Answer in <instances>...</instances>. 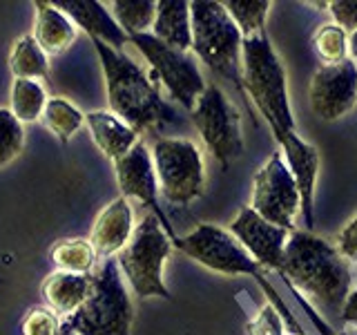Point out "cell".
<instances>
[{"label": "cell", "mask_w": 357, "mask_h": 335, "mask_svg": "<svg viewBox=\"0 0 357 335\" xmlns=\"http://www.w3.org/2000/svg\"><path fill=\"white\" fill-rule=\"evenodd\" d=\"M59 335H76L70 327H67V324H63V327H61V333Z\"/></svg>", "instance_id": "cell-36"}, {"label": "cell", "mask_w": 357, "mask_h": 335, "mask_svg": "<svg viewBox=\"0 0 357 335\" xmlns=\"http://www.w3.org/2000/svg\"><path fill=\"white\" fill-rule=\"evenodd\" d=\"M11 107L9 112L20 123H36L43 119L45 105H47V92L38 81L31 78H16L11 85Z\"/></svg>", "instance_id": "cell-23"}, {"label": "cell", "mask_w": 357, "mask_h": 335, "mask_svg": "<svg viewBox=\"0 0 357 335\" xmlns=\"http://www.w3.org/2000/svg\"><path fill=\"white\" fill-rule=\"evenodd\" d=\"M250 208L273 226L288 232L295 228V219L301 212V199L282 152H275L255 174Z\"/></svg>", "instance_id": "cell-11"}, {"label": "cell", "mask_w": 357, "mask_h": 335, "mask_svg": "<svg viewBox=\"0 0 357 335\" xmlns=\"http://www.w3.org/2000/svg\"><path fill=\"white\" fill-rule=\"evenodd\" d=\"M275 139L282 145V156L297 184L304 221L308 228H312V199H315V181L319 172V154L310 143L299 139L297 132L279 134Z\"/></svg>", "instance_id": "cell-15"}, {"label": "cell", "mask_w": 357, "mask_h": 335, "mask_svg": "<svg viewBox=\"0 0 357 335\" xmlns=\"http://www.w3.org/2000/svg\"><path fill=\"white\" fill-rule=\"evenodd\" d=\"M335 248L349 264H357V215L340 230L337 239H335Z\"/></svg>", "instance_id": "cell-33"}, {"label": "cell", "mask_w": 357, "mask_h": 335, "mask_svg": "<svg viewBox=\"0 0 357 335\" xmlns=\"http://www.w3.org/2000/svg\"><path fill=\"white\" fill-rule=\"evenodd\" d=\"M312 50H315L321 65H337L349 59V34L335 22L321 25L312 36Z\"/></svg>", "instance_id": "cell-28"}, {"label": "cell", "mask_w": 357, "mask_h": 335, "mask_svg": "<svg viewBox=\"0 0 357 335\" xmlns=\"http://www.w3.org/2000/svg\"><path fill=\"white\" fill-rule=\"evenodd\" d=\"M192 22V50L208 70L228 78L243 92L241 83V43L243 36L228 16L226 7L215 0H192L190 3Z\"/></svg>", "instance_id": "cell-6"}, {"label": "cell", "mask_w": 357, "mask_h": 335, "mask_svg": "<svg viewBox=\"0 0 357 335\" xmlns=\"http://www.w3.org/2000/svg\"><path fill=\"white\" fill-rule=\"evenodd\" d=\"M85 126L92 132V139L107 159L116 161L126 156L139 143V134L126 121L107 110H94L85 114Z\"/></svg>", "instance_id": "cell-18"}, {"label": "cell", "mask_w": 357, "mask_h": 335, "mask_svg": "<svg viewBox=\"0 0 357 335\" xmlns=\"http://www.w3.org/2000/svg\"><path fill=\"white\" fill-rule=\"evenodd\" d=\"M152 29V36L167 47L190 52L192 47V22H190L188 0H159Z\"/></svg>", "instance_id": "cell-20"}, {"label": "cell", "mask_w": 357, "mask_h": 335, "mask_svg": "<svg viewBox=\"0 0 357 335\" xmlns=\"http://www.w3.org/2000/svg\"><path fill=\"white\" fill-rule=\"evenodd\" d=\"M310 107L321 121H337L357 103V67L351 59L321 65L310 78Z\"/></svg>", "instance_id": "cell-12"}, {"label": "cell", "mask_w": 357, "mask_h": 335, "mask_svg": "<svg viewBox=\"0 0 357 335\" xmlns=\"http://www.w3.org/2000/svg\"><path fill=\"white\" fill-rule=\"evenodd\" d=\"M52 262L59 271L76 273V275H92L96 264V253L89 239H61L50 251Z\"/></svg>", "instance_id": "cell-24"}, {"label": "cell", "mask_w": 357, "mask_h": 335, "mask_svg": "<svg viewBox=\"0 0 357 335\" xmlns=\"http://www.w3.org/2000/svg\"><path fill=\"white\" fill-rule=\"evenodd\" d=\"M61 318L47 306H33L27 311L25 320L20 324L22 335H59L61 333Z\"/></svg>", "instance_id": "cell-30"}, {"label": "cell", "mask_w": 357, "mask_h": 335, "mask_svg": "<svg viewBox=\"0 0 357 335\" xmlns=\"http://www.w3.org/2000/svg\"><path fill=\"white\" fill-rule=\"evenodd\" d=\"M43 123L45 128H50L61 143H70L74 134L83 128L85 114L76 105H72L67 98L54 96L47 98V105L43 112Z\"/></svg>", "instance_id": "cell-25"}, {"label": "cell", "mask_w": 357, "mask_h": 335, "mask_svg": "<svg viewBox=\"0 0 357 335\" xmlns=\"http://www.w3.org/2000/svg\"><path fill=\"white\" fill-rule=\"evenodd\" d=\"M172 253V241L154 215H145L134 228L128 246L119 253V271L139 297L170 299L163 284V266Z\"/></svg>", "instance_id": "cell-7"}, {"label": "cell", "mask_w": 357, "mask_h": 335, "mask_svg": "<svg viewBox=\"0 0 357 335\" xmlns=\"http://www.w3.org/2000/svg\"><path fill=\"white\" fill-rule=\"evenodd\" d=\"M132 232L134 221L130 201L126 197H116L100 210V215L92 226V232H89V244H92L96 253V260H112L128 246Z\"/></svg>", "instance_id": "cell-16"}, {"label": "cell", "mask_w": 357, "mask_h": 335, "mask_svg": "<svg viewBox=\"0 0 357 335\" xmlns=\"http://www.w3.org/2000/svg\"><path fill=\"white\" fill-rule=\"evenodd\" d=\"M340 335H357V331L355 333H340Z\"/></svg>", "instance_id": "cell-37"}, {"label": "cell", "mask_w": 357, "mask_h": 335, "mask_svg": "<svg viewBox=\"0 0 357 335\" xmlns=\"http://www.w3.org/2000/svg\"><path fill=\"white\" fill-rule=\"evenodd\" d=\"M130 43L137 47L143 59L148 61L152 76L163 85L170 96L178 105H183L188 112H192L197 105V98L204 94L206 81L201 74L197 61L190 56V52H178L156 40L152 34H134Z\"/></svg>", "instance_id": "cell-9"}, {"label": "cell", "mask_w": 357, "mask_h": 335, "mask_svg": "<svg viewBox=\"0 0 357 335\" xmlns=\"http://www.w3.org/2000/svg\"><path fill=\"white\" fill-rule=\"evenodd\" d=\"M152 163L159 193L165 201L188 206L206 193L204 156L195 141L181 137H161L154 143Z\"/></svg>", "instance_id": "cell-8"}, {"label": "cell", "mask_w": 357, "mask_h": 335, "mask_svg": "<svg viewBox=\"0 0 357 335\" xmlns=\"http://www.w3.org/2000/svg\"><path fill=\"white\" fill-rule=\"evenodd\" d=\"M221 5L226 7L228 16L237 25L243 38L259 36V34L266 31V16L268 9H271L268 0H228V3Z\"/></svg>", "instance_id": "cell-27"}, {"label": "cell", "mask_w": 357, "mask_h": 335, "mask_svg": "<svg viewBox=\"0 0 357 335\" xmlns=\"http://www.w3.org/2000/svg\"><path fill=\"white\" fill-rule=\"evenodd\" d=\"M190 117L208 150L223 168H228L243 154L241 114L219 85H206Z\"/></svg>", "instance_id": "cell-10"}, {"label": "cell", "mask_w": 357, "mask_h": 335, "mask_svg": "<svg viewBox=\"0 0 357 335\" xmlns=\"http://www.w3.org/2000/svg\"><path fill=\"white\" fill-rule=\"evenodd\" d=\"M0 284H3V279H0Z\"/></svg>", "instance_id": "cell-38"}, {"label": "cell", "mask_w": 357, "mask_h": 335, "mask_svg": "<svg viewBox=\"0 0 357 335\" xmlns=\"http://www.w3.org/2000/svg\"><path fill=\"white\" fill-rule=\"evenodd\" d=\"M134 306L116 260H105L100 271L89 275L87 297L76 313L67 318V327L76 335H130Z\"/></svg>", "instance_id": "cell-5"}, {"label": "cell", "mask_w": 357, "mask_h": 335, "mask_svg": "<svg viewBox=\"0 0 357 335\" xmlns=\"http://www.w3.org/2000/svg\"><path fill=\"white\" fill-rule=\"evenodd\" d=\"M112 16L128 34V38L134 34H148L156 18V3L154 0H114Z\"/></svg>", "instance_id": "cell-26"}, {"label": "cell", "mask_w": 357, "mask_h": 335, "mask_svg": "<svg viewBox=\"0 0 357 335\" xmlns=\"http://www.w3.org/2000/svg\"><path fill=\"white\" fill-rule=\"evenodd\" d=\"M114 170H116V181L121 188V197L134 199L139 204L148 206L154 210V217L159 219L161 226L172 234V244L176 241L172 226L167 223L165 215L159 208V184H156V174H154V163H152V152L148 150L141 139L134 148L114 161Z\"/></svg>", "instance_id": "cell-13"}, {"label": "cell", "mask_w": 357, "mask_h": 335, "mask_svg": "<svg viewBox=\"0 0 357 335\" xmlns=\"http://www.w3.org/2000/svg\"><path fill=\"white\" fill-rule=\"evenodd\" d=\"M9 70L16 78H31V81H45L50 78V63L38 43L31 34L20 36L9 54Z\"/></svg>", "instance_id": "cell-22"}, {"label": "cell", "mask_w": 357, "mask_h": 335, "mask_svg": "<svg viewBox=\"0 0 357 335\" xmlns=\"http://www.w3.org/2000/svg\"><path fill=\"white\" fill-rule=\"evenodd\" d=\"M241 83L257 110L268 121L275 137L295 132V119L288 100L286 70L266 31L241 43Z\"/></svg>", "instance_id": "cell-3"}, {"label": "cell", "mask_w": 357, "mask_h": 335, "mask_svg": "<svg viewBox=\"0 0 357 335\" xmlns=\"http://www.w3.org/2000/svg\"><path fill=\"white\" fill-rule=\"evenodd\" d=\"M228 232L243 246V251L261 268L282 271L284 248L290 234L288 230L268 223L266 219L257 215L250 206H245L237 212V217L230 221Z\"/></svg>", "instance_id": "cell-14"}, {"label": "cell", "mask_w": 357, "mask_h": 335, "mask_svg": "<svg viewBox=\"0 0 357 335\" xmlns=\"http://www.w3.org/2000/svg\"><path fill=\"white\" fill-rule=\"evenodd\" d=\"M248 335H286L284 320L279 318L273 304L261 306V311L248 322Z\"/></svg>", "instance_id": "cell-31"}, {"label": "cell", "mask_w": 357, "mask_h": 335, "mask_svg": "<svg viewBox=\"0 0 357 335\" xmlns=\"http://www.w3.org/2000/svg\"><path fill=\"white\" fill-rule=\"evenodd\" d=\"M25 143L22 123L7 107H0V168H5L20 154Z\"/></svg>", "instance_id": "cell-29"}, {"label": "cell", "mask_w": 357, "mask_h": 335, "mask_svg": "<svg viewBox=\"0 0 357 335\" xmlns=\"http://www.w3.org/2000/svg\"><path fill=\"white\" fill-rule=\"evenodd\" d=\"M174 246L178 251H183L188 257H192L197 264L206 266L215 273L255 277L257 284L264 288V293L271 297V304L279 313V318L286 320V327L290 329V333L304 335L299 329L297 320L290 315V311L284 304V299L277 295V290L271 284H268V279L264 275V268L243 251V246L234 239L228 230H223L219 226H212V223H199L192 232L183 234V237H176Z\"/></svg>", "instance_id": "cell-4"}, {"label": "cell", "mask_w": 357, "mask_h": 335, "mask_svg": "<svg viewBox=\"0 0 357 335\" xmlns=\"http://www.w3.org/2000/svg\"><path fill=\"white\" fill-rule=\"evenodd\" d=\"M349 59L355 63V67H357V29H353L351 34H349Z\"/></svg>", "instance_id": "cell-35"}, {"label": "cell", "mask_w": 357, "mask_h": 335, "mask_svg": "<svg viewBox=\"0 0 357 335\" xmlns=\"http://www.w3.org/2000/svg\"><path fill=\"white\" fill-rule=\"evenodd\" d=\"M52 5L61 9L89 38H98L100 43L109 45L112 50H123V45L130 43L128 34L119 27V22L103 3H96V0H54Z\"/></svg>", "instance_id": "cell-17"}, {"label": "cell", "mask_w": 357, "mask_h": 335, "mask_svg": "<svg viewBox=\"0 0 357 335\" xmlns=\"http://www.w3.org/2000/svg\"><path fill=\"white\" fill-rule=\"evenodd\" d=\"M89 290V275H76L65 271H54L45 277L40 293L45 304L56 315L70 318L83 304Z\"/></svg>", "instance_id": "cell-21"}, {"label": "cell", "mask_w": 357, "mask_h": 335, "mask_svg": "<svg viewBox=\"0 0 357 335\" xmlns=\"http://www.w3.org/2000/svg\"><path fill=\"white\" fill-rule=\"evenodd\" d=\"M282 273L288 284L321 308L337 313L351 295L353 271L335 244L312 232L293 230L288 234Z\"/></svg>", "instance_id": "cell-2"}, {"label": "cell", "mask_w": 357, "mask_h": 335, "mask_svg": "<svg viewBox=\"0 0 357 335\" xmlns=\"http://www.w3.org/2000/svg\"><path fill=\"white\" fill-rule=\"evenodd\" d=\"M335 18V25L344 31L357 29V0H333L326 5Z\"/></svg>", "instance_id": "cell-32"}, {"label": "cell", "mask_w": 357, "mask_h": 335, "mask_svg": "<svg viewBox=\"0 0 357 335\" xmlns=\"http://www.w3.org/2000/svg\"><path fill=\"white\" fill-rule=\"evenodd\" d=\"M89 40H92L100 65H103L112 114L126 121L137 134L176 121V112L161 96V85L152 76V72H145L123 50H112L109 45L100 43L98 38Z\"/></svg>", "instance_id": "cell-1"}, {"label": "cell", "mask_w": 357, "mask_h": 335, "mask_svg": "<svg viewBox=\"0 0 357 335\" xmlns=\"http://www.w3.org/2000/svg\"><path fill=\"white\" fill-rule=\"evenodd\" d=\"M342 320H344V324L357 329V290H351V295L346 297L344 306H342Z\"/></svg>", "instance_id": "cell-34"}, {"label": "cell", "mask_w": 357, "mask_h": 335, "mask_svg": "<svg viewBox=\"0 0 357 335\" xmlns=\"http://www.w3.org/2000/svg\"><path fill=\"white\" fill-rule=\"evenodd\" d=\"M36 7V22H33V40L47 56H59L74 45L78 29L74 22L67 18L61 9H56L52 3H33Z\"/></svg>", "instance_id": "cell-19"}]
</instances>
